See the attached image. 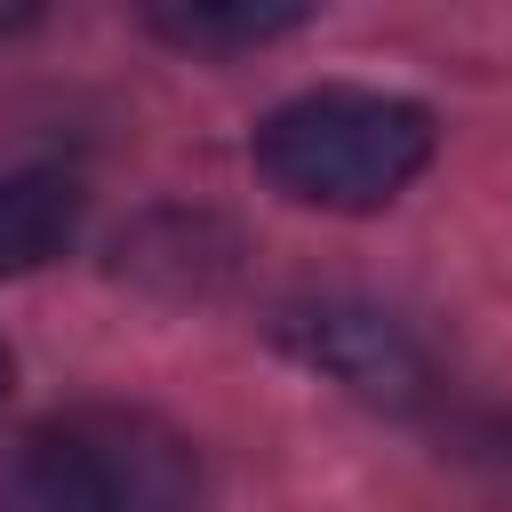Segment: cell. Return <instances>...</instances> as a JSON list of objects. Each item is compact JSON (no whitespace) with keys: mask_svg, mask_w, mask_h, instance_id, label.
Masks as SVG:
<instances>
[{"mask_svg":"<svg viewBox=\"0 0 512 512\" xmlns=\"http://www.w3.org/2000/svg\"><path fill=\"white\" fill-rule=\"evenodd\" d=\"M280 336L320 376H336L344 392H360L376 408H416L432 392V360H424V344L392 312H368V304H296L280 320Z\"/></svg>","mask_w":512,"mask_h":512,"instance_id":"3957f363","label":"cell"},{"mask_svg":"<svg viewBox=\"0 0 512 512\" xmlns=\"http://www.w3.org/2000/svg\"><path fill=\"white\" fill-rule=\"evenodd\" d=\"M8 376H16V360H8V344H0V400H8Z\"/></svg>","mask_w":512,"mask_h":512,"instance_id":"8992f818","label":"cell"},{"mask_svg":"<svg viewBox=\"0 0 512 512\" xmlns=\"http://www.w3.org/2000/svg\"><path fill=\"white\" fill-rule=\"evenodd\" d=\"M432 112L384 88H304L256 120V176L304 208H384L432 168Z\"/></svg>","mask_w":512,"mask_h":512,"instance_id":"7a4b0ae2","label":"cell"},{"mask_svg":"<svg viewBox=\"0 0 512 512\" xmlns=\"http://www.w3.org/2000/svg\"><path fill=\"white\" fill-rule=\"evenodd\" d=\"M144 24H152L168 48H192V56H232V48L288 40L296 24H312V8H144Z\"/></svg>","mask_w":512,"mask_h":512,"instance_id":"5b68a950","label":"cell"},{"mask_svg":"<svg viewBox=\"0 0 512 512\" xmlns=\"http://www.w3.org/2000/svg\"><path fill=\"white\" fill-rule=\"evenodd\" d=\"M88 192L64 168H0V280L56 264L80 240Z\"/></svg>","mask_w":512,"mask_h":512,"instance_id":"277c9868","label":"cell"},{"mask_svg":"<svg viewBox=\"0 0 512 512\" xmlns=\"http://www.w3.org/2000/svg\"><path fill=\"white\" fill-rule=\"evenodd\" d=\"M0 512H8V472H0Z\"/></svg>","mask_w":512,"mask_h":512,"instance_id":"52a82bcc","label":"cell"},{"mask_svg":"<svg viewBox=\"0 0 512 512\" xmlns=\"http://www.w3.org/2000/svg\"><path fill=\"white\" fill-rule=\"evenodd\" d=\"M8 512H200V448L152 408H64L8 456Z\"/></svg>","mask_w":512,"mask_h":512,"instance_id":"6da1fadb","label":"cell"}]
</instances>
